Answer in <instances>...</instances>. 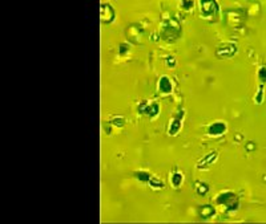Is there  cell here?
<instances>
[{
	"label": "cell",
	"mask_w": 266,
	"mask_h": 224,
	"mask_svg": "<svg viewBox=\"0 0 266 224\" xmlns=\"http://www.w3.org/2000/svg\"><path fill=\"white\" fill-rule=\"evenodd\" d=\"M217 202H218L220 204L226 206L228 210H236V207L232 206V203L237 204V198H236V195L232 194V192H223V194H221L220 196L217 198Z\"/></svg>",
	"instance_id": "cell-1"
},
{
	"label": "cell",
	"mask_w": 266,
	"mask_h": 224,
	"mask_svg": "<svg viewBox=\"0 0 266 224\" xmlns=\"http://www.w3.org/2000/svg\"><path fill=\"white\" fill-rule=\"evenodd\" d=\"M225 130H226V125L223 122H214L213 125H210L209 129H208L209 134H212V135H220Z\"/></svg>",
	"instance_id": "cell-2"
},
{
	"label": "cell",
	"mask_w": 266,
	"mask_h": 224,
	"mask_svg": "<svg viewBox=\"0 0 266 224\" xmlns=\"http://www.w3.org/2000/svg\"><path fill=\"white\" fill-rule=\"evenodd\" d=\"M160 90L162 93H165V94H169V93L173 90V88H172V84L170 81H169V78H166V77H162V78L160 80Z\"/></svg>",
	"instance_id": "cell-3"
},
{
	"label": "cell",
	"mask_w": 266,
	"mask_h": 224,
	"mask_svg": "<svg viewBox=\"0 0 266 224\" xmlns=\"http://www.w3.org/2000/svg\"><path fill=\"white\" fill-rule=\"evenodd\" d=\"M144 105H145V108H144V110H141V112H144L145 114H148L149 117H156V115L158 114V105L157 103L152 102L151 106H146V102H145Z\"/></svg>",
	"instance_id": "cell-4"
},
{
	"label": "cell",
	"mask_w": 266,
	"mask_h": 224,
	"mask_svg": "<svg viewBox=\"0 0 266 224\" xmlns=\"http://www.w3.org/2000/svg\"><path fill=\"white\" fill-rule=\"evenodd\" d=\"M180 127H181V118L173 119V121H172V125H170V130H169V134L174 135L178 130H180Z\"/></svg>",
	"instance_id": "cell-5"
},
{
	"label": "cell",
	"mask_w": 266,
	"mask_h": 224,
	"mask_svg": "<svg viewBox=\"0 0 266 224\" xmlns=\"http://www.w3.org/2000/svg\"><path fill=\"white\" fill-rule=\"evenodd\" d=\"M181 182H182V175H181L180 172H176V174L172 175V185H173L174 187H178V186L181 185Z\"/></svg>",
	"instance_id": "cell-6"
},
{
	"label": "cell",
	"mask_w": 266,
	"mask_h": 224,
	"mask_svg": "<svg viewBox=\"0 0 266 224\" xmlns=\"http://www.w3.org/2000/svg\"><path fill=\"white\" fill-rule=\"evenodd\" d=\"M214 214V208L212 207V206H205L204 208H202V211H201V216H204V218H206V216H210V215Z\"/></svg>",
	"instance_id": "cell-7"
},
{
	"label": "cell",
	"mask_w": 266,
	"mask_h": 224,
	"mask_svg": "<svg viewBox=\"0 0 266 224\" xmlns=\"http://www.w3.org/2000/svg\"><path fill=\"white\" fill-rule=\"evenodd\" d=\"M197 187H198V192H200L201 195H204L205 192H206L208 190H209V187H208V186L205 185V183H198Z\"/></svg>",
	"instance_id": "cell-8"
},
{
	"label": "cell",
	"mask_w": 266,
	"mask_h": 224,
	"mask_svg": "<svg viewBox=\"0 0 266 224\" xmlns=\"http://www.w3.org/2000/svg\"><path fill=\"white\" fill-rule=\"evenodd\" d=\"M137 176H138V179H140V180H145V182L148 180L149 178H151L148 172H144V174H142V172H140V174H138Z\"/></svg>",
	"instance_id": "cell-9"
}]
</instances>
